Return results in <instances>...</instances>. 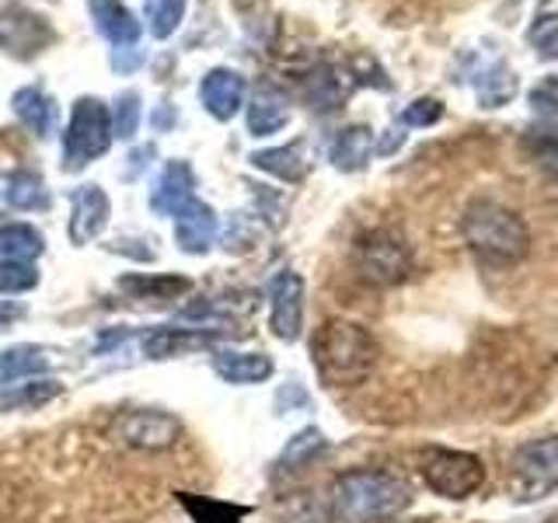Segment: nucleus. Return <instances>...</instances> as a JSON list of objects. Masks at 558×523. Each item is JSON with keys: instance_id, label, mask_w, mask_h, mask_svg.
<instances>
[{"instance_id": "nucleus-36", "label": "nucleus", "mask_w": 558, "mask_h": 523, "mask_svg": "<svg viewBox=\"0 0 558 523\" xmlns=\"http://www.w3.org/2000/svg\"><path fill=\"white\" fill-rule=\"evenodd\" d=\"M182 11H185V0H154L150 4V32L168 35L174 25H179Z\"/></svg>"}, {"instance_id": "nucleus-17", "label": "nucleus", "mask_w": 558, "mask_h": 523, "mask_svg": "<svg viewBox=\"0 0 558 523\" xmlns=\"http://www.w3.org/2000/svg\"><path fill=\"white\" fill-rule=\"evenodd\" d=\"M63 394V384L52 377H32L28 384H11V388L0 391V415L4 412H32L49 405L52 398Z\"/></svg>"}, {"instance_id": "nucleus-18", "label": "nucleus", "mask_w": 558, "mask_h": 523, "mask_svg": "<svg viewBox=\"0 0 558 523\" xmlns=\"http://www.w3.org/2000/svg\"><path fill=\"white\" fill-rule=\"evenodd\" d=\"M214 370L227 384H262L272 377V360L266 353H217Z\"/></svg>"}, {"instance_id": "nucleus-20", "label": "nucleus", "mask_w": 558, "mask_h": 523, "mask_svg": "<svg viewBox=\"0 0 558 523\" xmlns=\"http://www.w3.org/2000/svg\"><path fill=\"white\" fill-rule=\"evenodd\" d=\"M43 255V234L28 223L0 227V262L8 266H32Z\"/></svg>"}, {"instance_id": "nucleus-13", "label": "nucleus", "mask_w": 558, "mask_h": 523, "mask_svg": "<svg viewBox=\"0 0 558 523\" xmlns=\"http://www.w3.org/2000/svg\"><path fill=\"white\" fill-rule=\"evenodd\" d=\"M199 95H203V105L209 115L231 119L244 105V81H241V74H234V70H214V74H206Z\"/></svg>"}, {"instance_id": "nucleus-38", "label": "nucleus", "mask_w": 558, "mask_h": 523, "mask_svg": "<svg viewBox=\"0 0 558 523\" xmlns=\"http://www.w3.org/2000/svg\"><path fill=\"white\" fill-rule=\"evenodd\" d=\"M531 105L541 112H558V74L545 77L534 92H531Z\"/></svg>"}, {"instance_id": "nucleus-7", "label": "nucleus", "mask_w": 558, "mask_h": 523, "mask_svg": "<svg viewBox=\"0 0 558 523\" xmlns=\"http://www.w3.org/2000/svg\"><path fill=\"white\" fill-rule=\"evenodd\" d=\"M513 482L517 499H541L558 488V436L523 443L513 453Z\"/></svg>"}, {"instance_id": "nucleus-1", "label": "nucleus", "mask_w": 558, "mask_h": 523, "mask_svg": "<svg viewBox=\"0 0 558 523\" xmlns=\"http://www.w3.org/2000/svg\"><path fill=\"white\" fill-rule=\"evenodd\" d=\"M380 356L377 339L356 321L331 318L311 339V360L328 388H356L374 374Z\"/></svg>"}, {"instance_id": "nucleus-30", "label": "nucleus", "mask_w": 558, "mask_h": 523, "mask_svg": "<svg viewBox=\"0 0 558 523\" xmlns=\"http://www.w3.org/2000/svg\"><path fill=\"white\" fill-rule=\"evenodd\" d=\"M325 436L318 429H304V433H296L293 440L287 443V450L279 453V471H301L304 464H311L318 453L325 450Z\"/></svg>"}, {"instance_id": "nucleus-32", "label": "nucleus", "mask_w": 558, "mask_h": 523, "mask_svg": "<svg viewBox=\"0 0 558 523\" xmlns=\"http://www.w3.org/2000/svg\"><path fill=\"white\" fill-rule=\"evenodd\" d=\"M279 523H331V513L318 499H311L307 492H301V496H293L283 506V516H279Z\"/></svg>"}, {"instance_id": "nucleus-33", "label": "nucleus", "mask_w": 558, "mask_h": 523, "mask_svg": "<svg viewBox=\"0 0 558 523\" xmlns=\"http://www.w3.org/2000/svg\"><path fill=\"white\" fill-rule=\"evenodd\" d=\"M444 119V101L440 98H418L412 101L405 112H401V126L409 130H423V126H436Z\"/></svg>"}, {"instance_id": "nucleus-9", "label": "nucleus", "mask_w": 558, "mask_h": 523, "mask_svg": "<svg viewBox=\"0 0 558 523\" xmlns=\"http://www.w3.org/2000/svg\"><path fill=\"white\" fill-rule=\"evenodd\" d=\"M304 325V279L283 269L269 283V328L276 339L293 342Z\"/></svg>"}, {"instance_id": "nucleus-26", "label": "nucleus", "mask_w": 558, "mask_h": 523, "mask_svg": "<svg viewBox=\"0 0 558 523\" xmlns=\"http://www.w3.org/2000/svg\"><path fill=\"white\" fill-rule=\"evenodd\" d=\"M255 168L276 174L283 182H301L304 179V154L301 147H272V150H258L255 157Z\"/></svg>"}, {"instance_id": "nucleus-27", "label": "nucleus", "mask_w": 558, "mask_h": 523, "mask_svg": "<svg viewBox=\"0 0 558 523\" xmlns=\"http://www.w3.org/2000/svg\"><path fill=\"white\" fill-rule=\"evenodd\" d=\"M14 115L22 119L35 136H46L52 126V105L43 92H35V87H25V92L14 95Z\"/></svg>"}, {"instance_id": "nucleus-19", "label": "nucleus", "mask_w": 558, "mask_h": 523, "mask_svg": "<svg viewBox=\"0 0 558 523\" xmlns=\"http://www.w3.org/2000/svg\"><path fill=\"white\" fill-rule=\"evenodd\" d=\"M87 8H92V17L105 39H112L116 46L136 42L140 25L133 22V14L122 8L119 0H87Z\"/></svg>"}, {"instance_id": "nucleus-39", "label": "nucleus", "mask_w": 558, "mask_h": 523, "mask_svg": "<svg viewBox=\"0 0 558 523\" xmlns=\"http://www.w3.org/2000/svg\"><path fill=\"white\" fill-rule=\"evenodd\" d=\"M17 318H22V311L0 304V328H8V325H11V321H17Z\"/></svg>"}, {"instance_id": "nucleus-37", "label": "nucleus", "mask_w": 558, "mask_h": 523, "mask_svg": "<svg viewBox=\"0 0 558 523\" xmlns=\"http://www.w3.org/2000/svg\"><path fill=\"white\" fill-rule=\"evenodd\" d=\"M136 119H140V98L136 95H122L119 109H116L112 133H119L122 139H130L136 133Z\"/></svg>"}, {"instance_id": "nucleus-35", "label": "nucleus", "mask_w": 558, "mask_h": 523, "mask_svg": "<svg viewBox=\"0 0 558 523\" xmlns=\"http://www.w3.org/2000/svg\"><path fill=\"white\" fill-rule=\"evenodd\" d=\"M35 283H39L35 266H8V262H0V293H25Z\"/></svg>"}, {"instance_id": "nucleus-4", "label": "nucleus", "mask_w": 558, "mask_h": 523, "mask_svg": "<svg viewBox=\"0 0 558 523\" xmlns=\"http://www.w3.org/2000/svg\"><path fill=\"white\" fill-rule=\"evenodd\" d=\"M418 471H423V478L433 492L447 499H468L485 485L482 461L475 453H464V450H444V447L426 450L423 461H418Z\"/></svg>"}, {"instance_id": "nucleus-14", "label": "nucleus", "mask_w": 558, "mask_h": 523, "mask_svg": "<svg viewBox=\"0 0 558 523\" xmlns=\"http://www.w3.org/2000/svg\"><path fill=\"white\" fill-rule=\"evenodd\" d=\"M140 345H144L147 360H171V356H182V353H192V349L209 345V336L206 331H192L185 325H165V328H150Z\"/></svg>"}, {"instance_id": "nucleus-29", "label": "nucleus", "mask_w": 558, "mask_h": 523, "mask_svg": "<svg viewBox=\"0 0 558 523\" xmlns=\"http://www.w3.org/2000/svg\"><path fill=\"white\" fill-rule=\"evenodd\" d=\"M287 119H290V112H287L283 98H276V95H266V92H262V95L252 101V109H248V130H252L255 136H269V133H276V130H283V126H287Z\"/></svg>"}, {"instance_id": "nucleus-28", "label": "nucleus", "mask_w": 558, "mask_h": 523, "mask_svg": "<svg viewBox=\"0 0 558 523\" xmlns=\"http://www.w3.org/2000/svg\"><path fill=\"white\" fill-rule=\"evenodd\" d=\"M4 199L14 209H46L49 206V192H46V182L39 179V174L17 171L14 179L8 182V188H4Z\"/></svg>"}, {"instance_id": "nucleus-31", "label": "nucleus", "mask_w": 558, "mask_h": 523, "mask_svg": "<svg viewBox=\"0 0 558 523\" xmlns=\"http://www.w3.org/2000/svg\"><path fill=\"white\" fill-rule=\"evenodd\" d=\"M307 98L314 109H339L345 98V84L331 66L318 70L314 77H307Z\"/></svg>"}, {"instance_id": "nucleus-8", "label": "nucleus", "mask_w": 558, "mask_h": 523, "mask_svg": "<svg viewBox=\"0 0 558 523\" xmlns=\"http://www.w3.org/2000/svg\"><path fill=\"white\" fill-rule=\"evenodd\" d=\"M179 433H182V423L161 409H133V412H122L112 423L116 443L130 450H165L179 440Z\"/></svg>"}, {"instance_id": "nucleus-21", "label": "nucleus", "mask_w": 558, "mask_h": 523, "mask_svg": "<svg viewBox=\"0 0 558 523\" xmlns=\"http://www.w3.org/2000/svg\"><path fill=\"white\" fill-rule=\"evenodd\" d=\"M377 150L374 144V133L366 126H349L336 136V144H331V165L339 171H360L366 161H371V154Z\"/></svg>"}, {"instance_id": "nucleus-10", "label": "nucleus", "mask_w": 558, "mask_h": 523, "mask_svg": "<svg viewBox=\"0 0 558 523\" xmlns=\"http://www.w3.org/2000/svg\"><path fill=\"white\" fill-rule=\"evenodd\" d=\"M214 238H217V214L206 203L192 199L174 214V241H179L182 252L203 255V252H209Z\"/></svg>"}, {"instance_id": "nucleus-23", "label": "nucleus", "mask_w": 558, "mask_h": 523, "mask_svg": "<svg viewBox=\"0 0 558 523\" xmlns=\"http://www.w3.org/2000/svg\"><path fill=\"white\" fill-rule=\"evenodd\" d=\"M527 42L537 49V57L558 60V0H541L534 22L527 28Z\"/></svg>"}, {"instance_id": "nucleus-15", "label": "nucleus", "mask_w": 558, "mask_h": 523, "mask_svg": "<svg viewBox=\"0 0 558 523\" xmlns=\"http://www.w3.org/2000/svg\"><path fill=\"white\" fill-rule=\"evenodd\" d=\"M196 179H192V168L182 165V161H174L161 171V179H157L154 185V209L157 214H168L174 217L185 203L196 199Z\"/></svg>"}, {"instance_id": "nucleus-3", "label": "nucleus", "mask_w": 558, "mask_h": 523, "mask_svg": "<svg viewBox=\"0 0 558 523\" xmlns=\"http://www.w3.org/2000/svg\"><path fill=\"white\" fill-rule=\"evenodd\" d=\"M412 502V488L388 475V471L363 467L345 471L331 485V516L342 523H384L405 513Z\"/></svg>"}, {"instance_id": "nucleus-16", "label": "nucleus", "mask_w": 558, "mask_h": 523, "mask_svg": "<svg viewBox=\"0 0 558 523\" xmlns=\"http://www.w3.org/2000/svg\"><path fill=\"white\" fill-rule=\"evenodd\" d=\"M46 370H49V349H43V345L0 349V388H11L17 380L39 377Z\"/></svg>"}, {"instance_id": "nucleus-5", "label": "nucleus", "mask_w": 558, "mask_h": 523, "mask_svg": "<svg viewBox=\"0 0 558 523\" xmlns=\"http://www.w3.org/2000/svg\"><path fill=\"white\" fill-rule=\"evenodd\" d=\"M356 269L366 283L395 287L412 272V248L395 231H371L356 241Z\"/></svg>"}, {"instance_id": "nucleus-22", "label": "nucleus", "mask_w": 558, "mask_h": 523, "mask_svg": "<svg viewBox=\"0 0 558 523\" xmlns=\"http://www.w3.org/2000/svg\"><path fill=\"white\" fill-rule=\"evenodd\" d=\"M17 39H25V52H32V49L39 52V46L49 39V32L35 14L11 11V14L0 17V42L17 52Z\"/></svg>"}, {"instance_id": "nucleus-11", "label": "nucleus", "mask_w": 558, "mask_h": 523, "mask_svg": "<svg viewBox=\"0 0 558 523\" xmlns=\"http://www.w3.org/2000/svg\"><path fill=\"white\" fill-rule=\"evenodd\" d=\"M468 81H471V87H475L482 109H499V105H506L517 95V77L502 57L468 66Z\"/></svg>"}, {"instance_id": "nucleus-12", "label": "nucleus", "mask_w": 558, "mask_h": 523, "mask_svg": "<svg viewBox=\"0 0 558 523\" xmlns=\"http://www.w3.org/2000/svg\"><path fill=\"white\" fill-rule=\"evenodd\" d=\"M109 223V196L98 185H81L74 192V217H70V241L87 244Z\"/></svg>"}, {"instance_id": "nucleus-2", "label": "nucleus", "mask_w": 558, "mask_h": 523, "mask_svg": "<svg viewBox=\"0 0 558 523\" xmlns=\"http://www.w3.org/2000/svg\"><path fill=\"white\" fill-rule=\"evenodd\" d=\"M461 234L475 258L488 269H510L531 252V227L517 209L496 199L468 203L461 217Z\"/></svg>"}, {"instance_id": "nucleus-24", "label": "nucleus", "mask_w": 558, "mask_h": 523, "mask_svg": "<svg viewBox=\"0 0 558 523\" xmlns=\"http://www.w3.org/2000/svg\"><path fill=\"white\" fill-rule=\"evenodd\" d=\"M119 287L126 290V293H133L136 301H174V296L189 290V279H174V276H126Z\"/></svg>"}, {"instance_id": "nucleus-25", "label": "nucleus", "mask_w": 558, "mask_h": 523, "mask_svg": "<svg viewBox=\"0 0 558 523\" xmlns=\"http://www.w3.org/2000/svg\"><path fill=\"white\" fill-rule=\"evenodd\" d=\"M179 502L192 513L196 523H244V516H248V510H241V506L206 499V496H192V492H179Z\"/></svg>"}, {"instance_id": "nucleus-6", "label": "nucleus", "mask_w": 558, "mask_h": 523, "mask_svg": "<svg viewBox=\"0 0 558 523\" xmlns=\"http://www.w3.org/2000/svg\"><path fill=\"white\" fill-rule=\"evenodd\" d=\"M112 136V119L109 109L98 98H81L74 115H70V126L63 136V161L66 168H84L92 157L105 154Z\"/></svg>"}, {"instance_id": "nucleus-34", "label": "nucleus", "mask_w": 558, "mask_h": 523, "mask_svg": "<svg viewBox=\"0 0 558 523\" xmlns=\"http://www.w3.org/2000/svg\"><path fill=\"white\" fill-rule=\"evenodd\" d=\"M527 147L534 150L537 161L558 168V122H545L541 130H531Z\"/></svg>"}, {"instance_id": "nucleus-40", "label": "nucleus", "mask_w": 558, "mask_h": 523, "mask_svg": "<svg viewBox=\"0 0 558 523\" xmlns=\"http://www.w3.org/2000/svg\"><path fill=\"white\" fill-rule=\"evenodd\" d=\"M415 523H429V520H415Z\"/></svg>"}]
</instances>
